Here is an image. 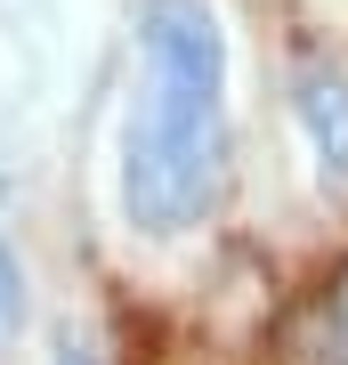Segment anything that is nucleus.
<instances>
[{
    "label": "nucleus",
    "instance_id": "1",
    "mask_svg": "<svg viewBox=\"0 0 348 365\" xmlns=\"http://www.w3.org/2000/svg\"><path fill=\"white\" fill-rule=\"evenodd\" d=\"M219 90L227 41L211 0H146L138 25V106L122 130V203L146 235L203 220L219 187Z\"/></svg>",
    "mask_w": 348,
    "mask_h": 365
},
{
    "label": "nucleus",
    "instance_id": "2",
    "mask_svg": "<svg viewBox=\"0 0 348 365\" xmlns=\"http://www.w3.org/2000/svg\"><path fill=\"white\" fill-rule=\"evenodd\" d=\"M292 114L316 146V179L324 195H348V66L340 57H300L292 66Z\"/></svg>",
    "mask_w": 348,
    "mask_h": 365
},
{
    "label": "nucleus",
    "instance_id": "3",
    "mask_svg": "<svg viewBox=\"0 0 348 365\" xmlns=\"http://www.w3.org/2000/svg\"><path fill=\"white\" fill-rule=\"evenodd\" d=\"M300 357H308V365H348V276H332V292L308 309V325H300Z\"/></svg>",
    "mask_w": 348,
    "mask_h": 365
},
{
    "label": "nucleus",
    "instance_id": "4",
    "mask_svg": "<svg viewBox=\"0 0 348 365\" xmlns=\"http://www.w3.org/2000/svg\"><path fill=\"white\" fill-rule=\"evenodd\" d=\"M16 317H25V268H16V252L0 244V333H9Z\"/></svg>",
    "mask_w": 348,
    "mask_h": 365
},
{
    "label": "nucleus",
    "instance_id": "5",
    "mask_svg": "<svg viewBox=\"0 0 348 365\" xmlns=\"http://www.w3.org/2000/svg\"><path fill=\"white\" fill-rule=\"evenodd\" d=\"M57 365H105V357L90 349V341H65V349H57Z\"/></svg>",
    "mask_w": 348,
    "mask_h": 365
}]
</instances>
